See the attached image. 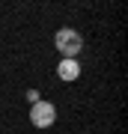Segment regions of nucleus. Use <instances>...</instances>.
I'll list each match as a JSON object with an SVG mask.
<instances>
[{
    "mask_svg": "<svg viewBox=\"0 0 128 134\" xmlns=\"http://www.w3.org/2000/svg\"><path fill=\"white\" fill-rule=\"evenodd\" d=\"M54 119H57V107L48 104V101H36V104L30 107V122H33L36 128H51Z\"/></svg>",
    "mask_w": 128,
    "mask_h": 134,
    "instance_id": "nucleus-2",
    "label": "nucleus"
},
{
    "mask_svg": "<svg viewBox=\"0 0 128 134\" xmlns=\"http://www.w3.org/2000/svg\"><path fill=\"white\" fill-rule=\"evenodd\" d=\"M54 45H57V51L63 54V60H75L77 54L84 51V36L77 33V30H60V33L54 36Z\"/></svg>",
    "mask_w": 128,
    "mask_h": 134,
    "instance_id": "nucleus-1",
    "label": "nucleus"
},
{
    "mask_svg": "<svg viewBox=\"0 0 128 134\" xmlns=\"http://www.w3.org/2000/svg\"><path fill=\"white\" fill-rule=\"evenodd\" d=\"M27 98H30V104H36V101H42V98H39V92H36V90H30V92H27Z\"/></svg>",
    "mask_w": 128,
    "mask_h": 134,
    "instance_id": "nucleus-4",
    "label": "nucleus"
},
{
    "mask_svg": "<svg viewBox=\"0 0 128 134\" xmlns=\"http://www.w3.org/2000/svg\"><path fill=\"white\" fill-rule=\"evenodd\" d=\"M57 75L63 81H77V75H81V66H77V60H63L57 66Z\"/></svg>",
    "mask_w": 128,
    "mask_h": 134,
    "instance_id": "nucleus-3",
    "label": "nucleus"
}]
</instances>
